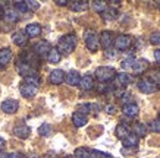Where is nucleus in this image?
<instances>
[{"instance_id": "f8f14e48", "label": "nucleus", "mask_w": 160, "mask_h": 158, "mask_svg": "<svg viewBox=\"0 0 160 158\" xmlns=\"http://www.w3.org/2000/svg\"><path fill=\"white\" fill-rule=\"evenodd\" d=\"M65 72H63L62 69H54V70H52V73H50V82L53 84V85H60L63 81H65Z\"/></svg>"}, {"instance_id": "3c124183", "label": "nucleus", "mask_w": 160, "mask_h": 158, "mask_svg": "<svg viewBox=\"0 0 160 158\" xmlns=\"http://www.w3.org/2000/svg\"><path fill=\"white\" fill-rule=\"evenodd\" d=\"M159 9H160V3H159Z\"/></svg>"}, {"instance_id": "8fccbe9b", "label": "nucleus", "mask_w": 160, "mask_h": 158, "mask_svg": "<svg viewBox=\"0 0 160 158\" xmlns=\"http://www.w3.org/2000/svg\"><path fill=\"white\" fill-rule=\"evenodd\" d=\"M159 119H160V113H159Z\"/></svg>"}, {"instance_id": "ddd939ff", "label": "nucleus", "mask_w": 160, "mask_h": 158, "mask_svg": "<svg viewBox=\"0 0 160 158\" xmlns=\"http://www.w3.org/2000/svg\"><path fill=\"white\" fill-rule=\"evenodd\" d=\"M122 111H123V114L128 116V117H135V116L138 114L140 108H138V105H137L135 103H126V104H123V107H122Z\"/></svg>"}, {"instance_id": "f3484780", "label": "nucleus", "mask_w": 160, "mask_h": 158, "mask_svg": "<svg viewBox=\"0 0 160 158\" xmlns=\"http://www.w3.org/2000/svg\"><path fill=\"white\" fill-rule=\"evenodd\" d=\"M29 133H31V129L27 125H18V126H15V129H13V135L21 139L28 138Z\"/></svg>"}, {"instance_id": "c756f323", "label": "nucleus", "mask_w": 160, "mask_h": 158, "mask_svg": "<svg viewBox=\"0 0 160 158\" xmlns=\"http://www.w3.org/2000/svg\"><path fill=\"white\" fill-rule=\"evenodd\" d=\"M13 9L18 12V13H27L28 12V6H27V3L25 2H15L13 3Z\"/></svg>"}, {"instance_id": "49530a36", "label": "nucleus", "mask_w": 160, "mask_h": 158, "mask_svg": "<svg viewBox=\"0 0 160 158\" xmlns=\"http://www.w3.org/2000/svg\"><path fill=\"white\" fill-rule=\"evenodd\" d=\"M3 148H5V139L0 138V151H2Z\"/></svg>"}, {"instance_id": "a211bd4d", "label": "nucleus", "mask_w": 160, "mask_h": 158, "mask_svg": "<svg viewBox=\"0 0 160 158\" xmlns=\"http://www.w3.org/2000/svg\"><path fill=\"white\" fill-rule=\"evenodd\" d=\"M72 123L77 126V127H82V126H85L88 123V117L85 114H82V113L77 111V113L72 114Z\"/></svg>"}, {"instance_id": "412c9836", "label": "nucleus", "mask_w": 160, "mask_h": 158, "mask_svg": "<svg viewBox=\"0 0 160 158\" xmlns=\"http://www.w3.org/2000/svg\"><path fill=\"white\" fill-rule=\"evenodd\" d=\"M65 81H66V84L71 86H77L79 85V81H81V76H79V73L77 72V70H71V72L65 76Z\"/></svg>"}, {"instance_id": "5701e85b", "label": "nucleus", "mask_w": 160, "mask_h": 158, "mask_svg": "<svg viewBox=\"0 0 160 158\" xmlns=\"http://www.w3.org/2000/svg\"><path fill=\"white\" fill-rule=\"evenodd\" d=\"M69 7L75 12H84V10L88 9V2L85 0H75L72 3H69Z\"/></svg>"}, {"instance_id": "39448f33", "label": "nucleus", "mask_w": 160, "mask_h": 158, "mask_svg": "<svg viewBox=\"0 0 160 158\" xmlns=\"http://www.w3.org/2000/svg\"><path fill=\"white\" fill-rule=\"evenodd\" d=\"M113 44H115V47H116L118 50H122V51H125V50H128V48L132 45V38L129 37V35H125V34H122V35L116 37V40L113 41Z\"/></svg>"}, {"instance_id": "4c0bfd02", "label": "nucleus", "mask_w": 160, "mask_h": 158, "mask_svg": "<svg viewBox=\"0 0 160 158\" xmlns=\"http://www.w3.org/2000/svg\"><path fill=\"white\" fill-rule=\"evenodd\" d=\"M27 3V6H28V10H37L40 7V3L38 2H35V0H28V2H25Z\"/></svg>"}, {"instance_id": "f704fd0d", "label": "nucleus", "mask_w": 160, "mask_h": 158, "mask_svg": "<svg viewBox=\"0 0 160 158\" xmlns=\"http://www.w3.org/2000/svg\"><path fill=\"white\" fill-rule=\"evenodd\" d=\"M147 79H150V81L153 82V84H156V85H157V84L160 85V72L159 70H153V72H150V75H148Z\"/></svg>"}, {"instance_id": "a19ab883", "label": "nucleus", "mask_w": 160, "mask_h": 158, "mask_svg": "<svg viewBox=\"0 0 160 158\" xmlns=\"http://www.w3.org/2000/svg\"><path fill=\"white\" fill-rule=\"evenodd\" d=\"M97 91H98V92H106V91H107L106 84H102V82H100V85L97 86Z\"/></svg>"}, {"instance_id": "6ab92c4d", "label": "nucleus", "mask_w": 160, "mask_h": 158, "mask_svg": "<svg viewBox=\"0 0 160 158\" xmlns=\"http://www.w3.org/2000/svg\"><path fill=\"white\" fill-rule=\"evenodd\" d=\"M122 141H123V146H125V148H137V145L140 142V138H138L134 132H131V133L128 135L125 139H122Z\"/></svg>"}, {"instance_id": "2eb2a0df", "label": "nucleus", "mask_w": 160, "mask_h": 158, "mask_svg": "<svg viewBox=\"0 0 160 158\" xmlns=\"http://www.w3.org/2000/svg\"><path fill=\"white\" fill-rule=\"evenodd\" d=\"M19 91L21 94L24 97H27V98H31V97L37 95V86H32V85H28V84H22V85L19 86Z\"/></svg>"}, {"instance_id": "f03ea898", "label": "nucleus", "mask_w": 160, "mask_h": 158, "mask_svg": "<svg viewBox=\"0 0 160 158\" xmlns=\"http://www.w3.org/2000/svg\"><path fill=\"white\" fill-rule=\"evenodd\" d=\"M77 44H78L77 37H75L73 34H68V35H65V37H62V38L59 40L58 50L60 54L68 56V54H71V53L77 48Z\"/></svg>"}, {"instance_id": "cd10ccee", "label": "nucleus", "mask_w": 160, "mask_h": 158, "mask_svg": "<svg viewBox=\"0 0 160 158\" xmlns=\"http://www.w3.org/2000/svg\"><path fill=\"white\" fill-rule=\"evenodd\" d=\"M102 16L104 18L106 21H112V19H115L118 16L116 13V9H113V7H106V9L102 12Z\"/></svg>"}, {"instance_id": "e433bc0d", "label": "nucleus", "mask_w": 160, "mask_h": 158, "mask_svg": "<svg viewBox=\"0 0 160 158\" xmlns=\"http://www.w3.org/2000/svg\"><path fill=\"white\" fill-rule=\"evenodd\" d=\"M150 43L154 44V45H160V32L159 31H156L150 35Z\"/></svg>"}, {"instance_id": "c85d7f7f", "label": "nucleus", "mask_w": 160, "mask_h": 158, "mask_svg": "<svg viewBox=\"0 0 160 158\" xmlns=\"http://www.w3.org/2000/svg\"><path fill=\"white\" fill-rule=\"evenodd\" d=\"M73 157L75 158H90V149L85 148V146H79V148L75 149Z\"/></svg>"}, {"instance_id": "b1692460", "label": "nucleus", "mask_w": 160, "mask_h": 158, "mask_svg": "<svg viewBox=\"0 0 160 158\" xmlns=\"http://www.w3.org/2000/svg\"><path fill=\"white\" fill-rule=\"evenodd\" d=\"M116 81H118V85H121V88H123L125 85H128V84H131L132 82V78L128 75L126 72H119L116 73Z\"/></svg>"}, {"instance_id": "7c9ffc66", "label": "nucleus", "mask_w": 160, "mask_h": 158, "mask_svg": "<svg viewBox=\"0 0 160 158\" xmlns=\"http://www.w3.org/2000/svg\"><path fill=\"white\" fill-rule=\"evenodd\" d=\"M106 7H107L106 2H102V0H96V2H92V9L96 10L97 13H102Z\"/></svg>"}, {"instance_id": "72a5a7b5", "label": "nucleus", "mask_w": 160, "mask_h": 158, "mask_svg": "<svg viewBox=\"0 0 160 158\" xmlns=\"http://www.w3.org/2000/svg\"><path fill=\"white\" fill-rule=\"evenodd\" d=\"M151 132H156V133H160V119H154L150 122V125H148Z\"/></svg>"}, {"instance_id": "58836bf2", "label": "nucleus", "mask_w": 160, "mask_h": 158, "mask_svg": "<svg viewBox=\"0 0 160 158\" xmlns=\"http://www.w3.org/2000/svg\"><path fill=\"white\" fill-rule=\"evenodd\" d=\"M104 110H106V113H109V114H115V113H116V107L113 104H107Z\"/></svg>"}, {"instance_id": "9b49d317", "label": "nucleus", "mask_w": 160, "mask_h": 158, "mask_svg": "<svg viewBox=\"0 0 160 158\" xmlns=\"http://www.w3.org/2000/svg\"><path fill=\"white\" fill-rule=\"evenodd\" d=\"M16 69H18V72H19V75H22V76H31V75H37L35 73V69L31 65H28V63H25L21 60L18 65H16Z\"/></svg>"}, {"instance_id": "4468645a", "label": "nucleus", "mask_w": 160, "mask_h": 158, "mask_svg": "<svg viewBox=\"0 0 160 158\" xmlns=\"http://www.w3.org/2000/svg\"><path fill=\"white\" fill-rule=\"evenodd\" d=\"M12 57H13V54H12L10 48H2L0 50V66L5 67L6 65H9Z\"/></svg>"}, {"instance_id": "a878e982", "label": "nucleus", "mask_w": 160, "mask_h": 158, "mask_svg": "<svg viewBox=\"0 0 160 158\" xmlns=\"http://www.w3.org/2000/svg\"><path fill=\"white\" fill-rule=\"evenodd\" d=\"M25 34L28 37H38L40 34H41V26L38 24H29L25 28Z\"/></svg>"}, {"instance_id": "0eeeda50", "label": "nucleus", "mask_w": 160, "mask_h": 158, "mask_svg": "<svg viewBox=\"0 0 160 158\" xmlns=\"http://www.w3.org/2000/svg\"><path fill=\"white\" fill-rule=\"evenodd\" d=\"M98 43L104 50H109L113 44V34L110 31H103L100 35H98Z\"/></svg>"}, {"instance_id": "09e8293b", "label": "nucleus", "mask_w": 160, "mask_h": 158, "mask_svg": "<svg viewBox=\"0 0 160 158\" xmlns=\"http://www.w3.org/2000/svg\"><path fill=\"white\" fill-rule=\"evenodd\" d=\"M0 18H2V9H0Z\"/></svg>"}, {"instance_id": "dca6fc26", "label": "nucleus", "mask_w": 160, "mask_h": 158, "mask_svg": "<svg viewBox=\"0 0 160 158\" xmlns=\"http://www.w3.org/2000/svg\"><path fill=\"white\" fill-rule=\"evenodd\" d=\"M12 41H13L16 45H25L27 44V41H28V35L25 34V31H16V32H13V35H12Z\"/></svg>"}, {"instance_id": "4be33fe9", "label": "nucleus", "mask_w": 160, "mask_h": 158, "mask_svg": "<svg viewBox=\"0 0 160 158\" xmlns=\"http://www.w3.org/2000/svg\"><path fill=\"white\" fill-rule=\"evenodd\" d=\"M46 59H47V62H49V63H59V62H60V59H62V54L59 53L58 48L52 47V48H50V51L47 53Z\"/></svg>"}, {"instance_id": "6e6552de", "label": "nucleus", "mask_w": 160, "mask_h": 158, "mask_svg": "<svg viewBox=\"0 0 160 158\" xmlns=\"http://www.w3.org/2000/svg\"><path fill=\"white\" fill-rule=\"evenodd\" d=\"M50 48H52V45H50L49 41L41 40V41H38V43L34 45V53L37 54V56L44 57V56H47V53L50 51Z\"/></svg>"}, {"instance_id": "f257e3e1", "label": "nucleus", "mask_w": 160, "mask_h": 158, "mask_svg": "<svg viewBox=\"0 0 160 158\" xmlns=\"http://www.w3.org/2000/svg\"><path fill=\"white\" fill-rule=\"evenodd\" d=\"M121 66L123 70H128V72H132L134 75H141L147 70L148 67V62L146 59H135V57H129L125 59L123 62L121 63Z\"/></svg>"}, {"instance_id": "c9c22d12", "label": "nucleus", "mask_w": 160, "mask_h": 158, "mask_svg": "<svg viewBox=\"0 0 160 158\" xmlns=\"http://www.w3.org/2000/svg\"><path fill=\"white\" fill-rule=\"evenodd\" d=\"M78 111L87 116V113H91L92 111V104H81L79 105V108H78Z\"/></svg>"}, {"instance_id": "aec40b11", "label": "nucleus", "mask_w": 160, "mask_h": 158, "mask_svg": "<svg viewBox=\"0 0 160 158\" xmlns=\"http://www.w3.org/2000/svg\"><path fill=\"white\" fill-rule=\"evenodd\" d=\"M79 86L82 91H90L94 88V79H92L91 75H84L79 81Z\"/></svg>"}, {"instance_id": "79ce46f5", "label": "nucleus", "mask_w": 160, "mask_h": 158, "mask_svg": "<svg viewBox=\"0 0 160 158\" xmlns=\"http://www.w3.org/2000/svg\"><path fill=\"white\" fill-rule=\"evenodd\" d=\"M115 54H116V51H115V50H112V48L106 50V56H107V57H115Z\"/></svg>"}, {"instance_id": "9d476101", "label": "nucleus", "mask_w": 160, "mask_h": 158, "mask_svg": "<svg viewBox=\"0 0 160 158\" xmlns=\"http://www.w3.org/2000/svg\"><path fill=\"white\" fill-rule=\"evenodd\" d=\"M2 15H3L6 22H9V24H15L19 19V13L13 7H5V10H2Z\"/></svg>"}, {"instance_id": "7ed1b4c3", "label": "nucleus", "mask_w": 160, "mask_h": 158, "mask_svg": "<svg viewBox=\"0 0 160 158\" xmlns=\"http://www.w3.org/2000/svg\"><path fill=\"white\" fill-rule=\"evenodd\" d=\"M116 76V70L113 67H109V66H100L96 70V78L102 84H106V82H110L113 78Z\"/></svg>"}, {"instance_id": "473e14b6", "label": "nucleus", "mask_w": 160, "mask_h": 158, "mask_svg": "<svg viewBox=\"0 0 160 158\" xmlns=\"http://www.w3.org/2000/svg\"><path fill=\"white\" fill-rule=\"evenodd\" d=\"M38 133L41 135V136H49V135L52 133V126H50L49 123H43V125L38 127Z\"/></svg>"}, {"instance_id": "423d86ee", "label": "nucleus", "mask_w": 160, "mask_h": 158, "mask_svg": "<svg viewBox=\"0 0 160 158\" xmlns=\"http://www.w3.org/2000/svg\"><path fill=\"white\" fill-rule=\"evenodd\" d=\"M137 85H138V89L144 94H153V92L157 91V85L153 84L150 79H141Z\"/></svg>"}, {"instance_id": "393cba45", "label": "nucleus", "mask_w": 160, "mask_h": 158, "mask_svg": "<svg viewBox=\"0 0 160 158\" xmlns=\"http://www.w3.org/2000/svg\"><path fill=\"white\" fill-rule=\"evenodd\" d=\"M115 133H116V136L119 139H125L128 135L131 133V129H129V126H128V125H123V123H121V125L116 126Z\"/></svg>"}, {"instance_id": "1a4fd4ad", "label": "nucleus", "mask_w": 160, "mask_h": 158, "mask_svg": "<svg viewBox=\"0 0 160 158\" xmlns=\"http://www.w3.org/2000/svg\"><path fill=\"white\" fill-rule=\"evenodd\" d=\"M19 108V103L16 100H5L2 103V110L5 111L6 114H13Z\"/></svg>"}, {"instance_id": "20e7f679", "label": "nucleus", "mask_w": 160, "mask_h": 158, "mask_svg": "<svg viewBox=\"0 0 160 158\" xmlns=\"http://www.w3.org/2000/svg\"><path fill=\"white\" fill-rule=\"evenodd\" d=\"M84 37H85V45L90 51H97L98 47H100V43H98V35L96 31H92V29H87L85 34H84Z\"/></svg>"}, {"instance_id": "bb28decb", "label": "nucleus", "mask_w": 160, "mask_h": 158, "mask_svg": "<svg viewBox=\"0 0 160 158\" xmlns=\"http://www.w3.org/2000/svg\"><path fill=\"white\" fill-rule=\"evenodd\" d=\"M134 133H135L138 138H144L147 135V126L142 125V123H135V125H134Z\"/></svg>"}, {"instance_id": "37998d69", "label": "nucleus", "mask_w": 160, "mask_h": 158, "mask_svg": "<svg viewBox=\"0 0 160 158\" xmlns=\"http://www.w3.org/2000/svg\"><path fill=\"white\" fill-rule=\"evenodd\" d=\"M154 59L157 60V63H160V48H157L154 51Z\"/></svg>"}, {"instance_id": "ea45409f", "label": "nucleus", "mask_w": 160, "mask_h": 158, "mask_svg": "<svg viewBox=\"0 0 160 158\" xmlns=\"http://www.w3.org/2000/svg\"><path fill=\"white\" fill-rule=\"evenodd\" d=\"M8 158H25V157L21 152H12V154H8Z\"/></svg>"}, {"instance_id": "a18cd8bd", "label": "nucleus", "mask_w": 160, "mask_h": 158, "mask_svg": "<svg viewBox=\"0 0 160 158\" xmlns=\"http://www.w3.org/2000/svg\"><path fill=\"white\" fill-rule=\"evenodd\" d=\"M98 158H112V155H109V154H106V152H100V157Z\"/></svg>"}, {"instance_id": "2f4dec72", "label": "nucleus", "mask_w": 160, "mask_h": 158, "mask_svg": "<svg viewBox=\"0 0 160 158\" xmlns=\"http://www.w3.org/2000/svg\"><path fill=\"white\" fill-rule=\"evenodd\" d=\"M24 84H28V85L32 86H38L40 84V76L38 75H31V76H25V82Z\"/></svg>"}, {"instance_id": "603ef678", "label": "nucleus", "mask_w": 160, "mask_h": 158, "mask_svg": "<svg viewBox=\"0 0 160 158\" xmlns=\"http://www.w3.org/2000/svg\"><path fill=\"white\" fill-rule=\"evenodd\" d=\"M159 86H160V85H159Z\"/></svg>"}, {"instance_id": "de8ad7c7", "label": "nucleus", "mask_w": 160, "mask_h": 158, "mask_svg": "<svg viewBox=\"0 0 160 158\" xmlns=\"http://www.w3.org/2000/svg\"><path fill=\"white\" fill-rule=\"evenodd\" d=\"M0 158H8V154H5V152H0Z\"/></svg>"}, {"instance_id": "c03bdc74", "label": "nucleus", "mask_w": 160, "mask_h": 158, "mask_svg": "<svg viewBox=\"0 0 160 158\" xmlns=\"http://www.w3.org/2000/svg\"><path fill=\"white\" fill-rule=\"evenodd\" d=\"M56 3H58L59 6H66L68 5V0H56Z\"/></svg>"}]
</instances>
